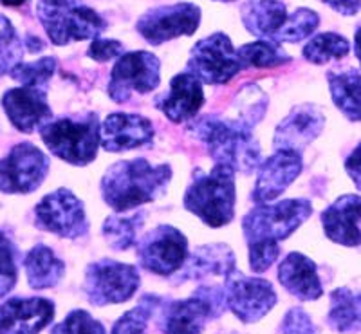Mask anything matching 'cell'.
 I'll use <instances>...</instances> for the list:
<instances>
[{"label":"cell","mask_w":361,"mask_h":334,"mask_svg":"<svg viewBox=\"0 0 361 334\" xmlns=\"http://www.w3.org/2000/svg\"><path fill=\"white\" fill-rule=\"evenodd\" d=\"M307 199H286L275 204H259L243 219V230L250 246V266L264 273L280 255V240H286L311 217Z\"/></svg>","instance_id":"obj_1"},{"label":"cell","mask_w":361,"mask_h":334,"mask_svg":"<svg viewBox=\"0 0 361 334\" xmlns=\"http://www.w3.org/2000/svg\"><path fill=\"white\" fill-rule=\"evenodd\" d=\"M172 179L169 165L154 166L147 159H128L112 165L102 179L103 201L118 214L152 202L166 192Z\"/></svg>","instance_id":"obj_2"},{"label":"cell","mask_w":361,"mask_h":334,"mask_svg":"<svg viewBox=\"0 0 361 334\" xmlns=\"http://www.w3.org/2000/svg\"><path fill=\"white\" fill-rule=\"evenodd\" d=\"M250 125L230 118L204 116L190 123L188 132L206 144L215 165L230 166L235 172L251 173L260 165V144Z\"/></svg>","instance_id":"obj_3"},{"label":"cell","mask_w":361,"mask_h":334,"mask_svg":"<svg viewBox=\"0 0 361 334\" xmlns=\"http://www.w3.org/2000/svg\"><path fill=\"white\" fill-rule=\"evenodd\" d=\"M237 188L235 170L215 165L209 173L197 172L185 194V208L209 228H222L233 221Z\"/></svg>","instance_id":"obj_4"},{"label":"cell","mask_w":361,"mask_h":334,"mask_svg":"<svg viewBox=\"0 0 361 334\" xmlns=\"http://www.w3.org/2000/svg\"><path fill=\"white\" fill-rule=\"evenodd\" d=\"M37 15L56 46H67L74 40H94L107 27L94 9L80 6L78 0H38Z\"/></svg>","instance_id":"obj_5"},{"label":"cell","mask_w":361,"mask_h":334,"mask_svg":"<svg viewBox=\"0 0 361 334\" xmlns=\"http://www.w3.org/2000/svg\"><path fill=\"white\" fill-rule=\"evenodd\" d=\"M98 116L87 114L83 120L76 121L71 118L47 123L40 130L45 147L56 157L74 166H85L96 159L99 137Z\"/></svg>","instance_id":"obj_6"},{"label":"cell","mask_w":361,"mask_h":334,"mask_svg":"<svg viewBox=\"0 0 361 334\" xmlns=\"http://www.w3.org/2000/svg\"><path fill=\"white\" fill-rule=\"evenodd\" d=\"M228 307L224 287L202 285L186 300L166 304L159 326L164 334H201L206 323L221 316Z\"/></svg>","instance_id":"obj_7"},{"label":"cell","mask_w":361,"mask_h":334,"mask_svg":"<svg viewBox=\"0 0 361 334\" xmlns=\"http://www.w3.org/2000/svg\"><path fill=\"white\" fill-rule=\"evenodd\" d=\"M244 69L233 44L224 33H215L199 40L188 58V73L209 85L228 83Z\"/></svg>","instance_id":"obj_8"},{"label":"cell","mask_w":361,"mask_h":334,"mask_svg":"<svg viewBox=\"0 0 361 334\" xmlns=\"http://www.w3.org/2000/svg\"><path fill=\"white\" fill-rule=\"evenodd\" d=\"M140 287V273L134 266L103 259L90 264L85 273V295L92 306L121 304Z\"/></svg>","instance_id":"obj_9"},{"label":"cell","mask_w":361,"mask_h":334,"mask_svg":"<svg viewBox=\"0 0 361 334\" xmlns=\"http://www.w3.org/2000/svg\"><path fill=\"white\" fill-rule=\"evenodd\" d=\"M161 62L156 54L148 51L125 53L114 66L109 80L107 92L112 101H128L132 92L148 94L159 85Z\"/></svg>","instance_id":"obj_10"},{"label":"cell","mask_w":361,"mask_h":334,"mask_svg":"<svg viewBox=\"0 0 361 334\" xmlns=\"http://www.w3.org/2000/svg\"><path fill=\"white\" fill-rule=\"evenodd\" d=\"M188 259V240L185 233L170 224L154 228L137 242V260L141 268L169 277L179 271Z\"/></svg>","instance_id":"obj_11"},{"label":"cell","mask_w":361,"mask_h":334,"mask_svg":"<svg viewBox=\"0 0 361 334\" xmlns=\"http://www.w3.org/2000/svg\"><path fill=\"white\" fill-rule=\"evenodd\" d=\"M49 173V159L31 143H18L0 159V192L31 194Z\"/></svg>","instance_id":"obj_12"},{"label":"cell","mask_w":361,"mask_h":334,"mask_svg":"<svg viewBox=\"0 0 361 334\" xmlns=\"http://www.w3.org/2000/svg\"><path fill=\"white\" fill-rule=\"evenodd\" d=\"M35 221L40 230L62 239H80L89 231L83 202L67 188L45 195L35 208Z\"/></svg>","instance_id":"obj_13"},{"label":"cell","mask_w":361,"mask_h":334,"mask_svg":"<svg viewBox=\"0 0 361 334\" xmlns=\"http://www.w3.org/2000/svg\"><path fill=\"white\" fill-rule=\"evenodd\" d=\"M201 24V9L190 2L150 9L137 20V33L152 46L179 37H192Z\"/></svg>","instance_id":"obj_14"},{"label":"cell","mask_w":361,"mask_h":334,"mask_svg":"<svg viewBox=\"0 0 361 334\" xmlns=\"http://www.w3.org/2000/svg\"><path fill=\"white\" fill-rule=\"evenodd\" d=\"M224 289L228 307L244 323L259 322L276 304V293L269 282L246 277L240 271H233L226 278Z\"/></svg>","instance_id":"obj_15"},{"label":"cell","mask_w":361,"mask_h":334,"mask_svg":"<svg viewBox=\"0 0 361 334\" xmlns=\"http://www.w3.org/2000/svg\"><path fill=\"white\" fill-rule=\"evenodd\" d=\"M2 107L13 127L24 134L42 130L53 118L45 89L37 87L9 89L2 96Z\"/></svg>","instance_id":"obj_16"},{"label":"cell","mask_w":361,"mask_h":334,"mask_svg":"<svg viewBox=\"0 0 361 334\" xmlns=\"http://www.w3.org/2000/svg\"><path fill=\"white\" fill-rule=\"evenodd\" d=\"M302 156L295 150H276L259 166L257 185L253 190V201L257 204H267L279 199L302 173Z\"/></svg>","instance_id":"obj_17"},{"label":"cell","mask_w":361,"mask_h":334,"mask_svg":"<svg viewBox=\"0 0 361 334\" xmlns=\"http://www.w3.org/2000/svg\"><path fill=\"white\" fill-rule=\"evenodd\" d=\"M54 318L47 298H11L0 306V334H38Z\"/></svg>","instance_id":"obj_18"},{"label":"cell","mask_w":361,"mask_h":334,"mask_svg":"<svg viewBox=\"0 0 361 334\" xmlns=\"http://www.w3.org/2000/svg\"><path fill=\"white\" fill-rule=\"evenodd\" d=\"M102 147L107 152L140 149L154 140L152 121L140 114H109L99 128Z\"/></svg>","instance_id":"obj_19"},{"label":"cell","mask_w":361,"mask_h":334,"mask_svg":"<svg viewBox=\"0 0 361 334\" xmlns=\"http://www.w3.org/2000/svg\"><path fill=\"white\" fill-rule=\"evenodd\" d=\"M325 127V116L316 105H298L293 109L286 120L280 121L275 130L276 150H302L320 136Z\"/></svg>","instance_id":"obj_20"},{"label":"cell","mask_w":361,"mask_h":334,"mask_svg":"<svg viewBox=\"0 0 361 334\" xmlns=\"http://www.w3.org/2000/svg\"><path fill=\"white\" fill-rule=\"evenodd\" d=\"M361 197L360 195H341L322 214V224L329 240L341 246H360L361 244Z\"/></svg>","instance_id":"obj_21"},{"label":"cell","mask_w":361,"mask_h":334,"mask_svg":"<svg viewBox=\"0 0 361 334\" xmlns=\"http://www.w3.org/2000/svg\"><path fill=\"white\" fill-rule=\"evenodd\" d=\"M202 104H204V91H202L201 80L195 78L188 70L173 76L169 94H164L157 101L161 112L172 123H185L195 118Z\"/></svg>","instance_id":"obj_22"},{"label":"cell","mask_w":361,"mask_h":334,"mask_svg":"<svg viewBox=\"0 0 361 334\" xmlns=\"http://www.w3.org/2000/svg\"><path fill=\"white\" fill-rule=\"evenodd\" d=\"M233 271H237V266H235V255L230 246L208 244L188 255L183 268L177 271L173 282L179 284L186 280H201L206 277L228 278Z\"/></svg>","instance_id":"obj_23"},{"label":"cell","mask_w":361,"mask_h":334,"mask_svg":"<svg viewBox=\"0 0 361 334\" xmlns=\"http://www.w3.org/2000/svg\"><path fill=\"white\" fill-rule=\"evenodd\" d=\"M279 280L300 300H318L324 295L316 264L302 253H289L280 262Z\"/></svg>","instance_id":"obj_24"},{"label":"cell","mask_w":361,"mask_h":334,"mask_svg":"<svg viewBox=\"0 0 361 334\" xmlns=\"http://www.w3.org/2000/svg\"><path fill=\"white\" fill-rule=\"evenodd\" d=\"M288 17V9L280 0H247L240 9L244 27L262 40H273Z\"/></svg>","instance_id":"obj_25"},{"label":"cell","mask_w":361,"mask_h":334,"mask_svg":"<svg viewBox=\"0 0 361 334\" xmlns=\"http://www.w3.org/2000/svg\"><path fill=\"white\" fill-rule=\"evenodd\" d=\"M24 269L33 289L54 287L66 275V264L44 244L35 246L24 259Z\"/></svg>","instance_id":"obj_26"},{"label":"cell","mask_w":361,"mask_h":334,"mask_svg":"<svg viewBox=\"0 0 361 334\" xmlns=\"http://www.w3.org/2000/svg\"><path fill=\"white\" fill-rule=\"evenodd\" d=\"M329 89L341 114L350 121H361V73L354 69L329 73Z\"/></svg>","instance_id":"obj_27"},{"label":"cell","mask_w":361,"mask_h":334,"mask_svg":"<svg viewBox=\"0 0 361 334\" xmlns=\"http://www.w3.org/2000/svg\"><path fill=\"white\" fill-rule=\"evenodd\" d=\"M329 327L336 333H353L361 327V291L338 287L331 293V309L327 314Z\"/></svg>","instance_id":"obj_28"},{"label":"cell","mask_w":361,"mask_h":334,"mask_svg":"<svg viewBox=\"0 0 361 334\" xmlns=\"http://www.w3.org/2000/svg\"><path fill=\"white\" fill-rule=\"evenodd\" d=\"M349 40L336 33H320L312 37L304 47V58L314 66H324L331 60H341L349 54Z\"/></svg>","instance_id":"obj_29"},{"label":"cell","mask_w":361,"mask_h":334,"mask_svg":"<svg viewBox=\"0 0 361 334\" xmlns=\"http://www.w3.org/2000/svg\"><path fill=\"white\" fill-rule=\"evenodd\" d=\"M238 56L243 60L244 67H257V69L279 67L291 62V56L276 42L262 40V38L240 47Z\"/></svg>","instance_id":"obj_30"},{"label":"cell","mask_w":361,"mask_h":334,"mask_svg":"<svg viewBox=\"0 0 361 334\" xmlns=\"http://www.w3.org/2000/svg\"><path fill=\"white\" fill-rule=\"evenodd\" d=\"M145 214H134L130 217L111 215L103 223V237L114 249H128L135 244V231L143 224Z\"/></svg>","instance_id":"obj_31"},{"label":"cell","mask_w":361,"mask_h":334,"mask_svg":"<svg viewBox=\"0 0 361 334\" xmlns=\"http://www.w3.org/2000/svg\"><path fill=\"white\" fill-rule=\"evenodd\" d=\"M161 300L157 297H143V300L134 307L127 311L123 316L112 327L111 334H148V322L152 314L159 309Z\"/></svg>","instance_id":"obj_32"},{"label":"cell","mask_w":361,"mask_h":334,"mask_svg":"<svg viewBox=\"0 0 361 334\" xmlns=\"http://www.w3.org/2000/svg\"><path fill=\"white\" fill-rule=\"evenodd\" d=\"M318 25H320L318 13L307 8H300L295 13H291L288 20L283 22L282 29L276 33L273 42H276V44H280V42L296 44V42H302L304 38L311 37Z\"/></svg>","instance_id":"obj_33"},{"label":"cell","mask_w":361,"mask_h":334,"mask_svg":"<svg viewBox=\"0 0 361 334\" xmlns=\"http://www.w3.org/2000/svg\"><path fill=\"white\" fill-rule=\"evenodd\" d=\"M54 67H56V60L51 56H44L40 60H37V62L17 63V66L9 70V76L13 80H17L24 87L45 89L47 83H49L51 76H53Z\"/></svg>","instance_id":"obj_34"},{"label":"cell","mask_w":361,"mask_h":334,"mask_svg":"<svg viewBox=\"0 0 361 334\" xmlns=\"http://www.w3.org/2000/svg\"><path fill=\"white\" fill-rule=\"evenodd\" d=\"M22 58V42L17 37V31L11 22L0 15V76L20 63Z\"/></svg>","instance_id":"obj_35"},{"label":"cell","mask_w":361,"mask_h":334,"mask_svg":"<svg viewBox=\"0 0 361 334\" xmlns=\"http://www.w3.org/2000/svg\"><path fill=\"white\" fill-rule=\"evenodd\" d=\"M51 334H107V330L87 311L76 309L67 314L66 320L58 323Z\"/></svg>","instance_id":"obj_36"},{"label":"cell","mask_w":361,"mask_h":334,"mask_svg":"<svg viewBox=\"0 0 361 334\" xmlns=\"http://www.w3.org/2000/svg\"><path fill=\"white\" fill-rule=\"evenodd\" d=\"M17 284V266L15 252L8 237L0 231V298L11 291Z\"/></svg>","instance_id":"obj_37"},{"label":"cell","mask_w":361,"mask_h":334,"mask_svg":"<svg viewBox=\"0 0 361 334\" xmlns=\"http://www.w3.org/2000/svg\"><path fill=\"white\" fill-rule=\"evenodd\" d=\"M282 334H316V330L309 314L304 309L295 307L283 318Z\"/></svg>","instance_id":"obj_38"},{"label":"cell","mask_w":361,"mask_h":334,"mask_svg":"<svg viewBox=\"0 0 361 334\" xmlns=\"http://www.w3.org/2000/svg\"><path fill=\"white\" fill-rule=\"evenodd\" d=\"M123 44L119 40H109V38H94L92 44H90L89 51V58L96 60V62H109L112 58L119 56V54H123Z\"/></svg>","instance_id":"obj_39"},{"label":"cell","mask_w":361,"mask_h":334,"mask_svg":"<svg viewBox=\"0 0 361 334\" xmlns=\"http://www.w3.org/2000/svg\"><path fill=\"white\" fill-rule=\"evenodd\" d=\"M345 170H347L349 178L354 181V185L361 190V143L354 149V152L350 154L349 159L345 161Z\"/></svg>","instance_id":"obj_40"},{"label":"cell","mask_w":361,"mask_h":334,"mask_svg":"<svg viewBox=\"0 0 361 334\" xmlns=\"http://www.w3.org/2000/svg\"><path fill=\"white\" fill-rule=\"evenodd\" d=\"M329 8H333L334 11L341 13L345 17H353L361 9V0H322Z\"/></svg>","instance_id":"obj_41"},{"label":"cell","mask_w":361,"mask_h":334,"mask_svg":"<svg viewBox=\"0 0 361 334\" xmlns=\"http://www.w3.org/2000/svg\"><path fill=\"white\" fill-rule=\"evenodd\" d=\"M354 53H356L357 60L361 63V27L356 31V37H354Z\"/></svg>","instance_id":"obj_42"},{"label":"cell","mask_w":361,"mask_h":334,"mask_svg":"<svg viewBox=\"0 0 361 334\" xmlns=\"http://www.w3.org/2000/svg\"><path fill=\"white\" fill-rule=\"evenodd\" d=\"M25 0H2V4L9 6V8H17V6L24 4Z\"/></svg>","instance_id":"obj_43"},{"label":"cell","mask_w":361,"mask_h":334,"mask_svg":"<svg viewBox=\"0 0 361 334\" xmlns=\"http://www.w3.org/2000/svg\"><path fill=\"white\" fill-rule=\"evenodd\" d=\"M219 2H231V0H219Z\"/></svg>","instance_id":"obj_44"}]
</instances>
